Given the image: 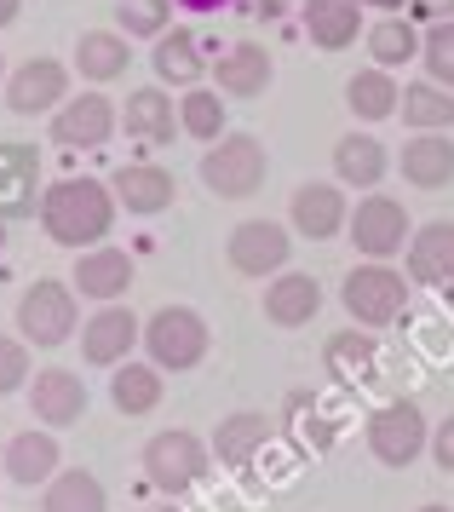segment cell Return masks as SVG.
I'll return each instance as SVG.
<instances>
[{
	"label": "cell",
	"mask_w": 454,
	"mask_h": 512,
	"mask_svg": "<svg viewBox=\"0 0 454 512\" xmlns=\"http://www.w3.org/2000/svg\"><path fill=\"white\" fill-rule=\"evenodd\" d=\"M179 127L190 133V139L219 144V139H225V98L207 93V87H184V98H179Z\"/></svg>",
	"instance_id": "34"
},
{
	"label": "cell",
	"mask_w": 454,
	"mask_h": 512,
	"mask_svg": "<svg viewBox=\"0 0 454 512\" xmlns=\"http://www.w3.org/2000/svg\"><path fill=\"white\" fill-rule=\"evenodd\" d=\"M345 110L363 121V127H374V121H391L397 110H403V87L391 81V70H357L351 81H345Z\"/></svg>",
	"instance_id": "26"
},
{
	"label": "cell",
	"mask_w": 454,
	"mask_h": 512,
	"mask_svg": "<svg viewBox=\"0 0 454 512\" xmlns=\"http://www.w3.org/2000/svg\"><path fill=\"white\" fill-rule=\"evenodd\" d=\"M409 288L414 282L403 271H391L386 259H363V265H351V277L340 282V305L351 311V323L357 328H391L403 317V305H409Z\"/></svg>",
	"instance_id": "3"
},
{
	"label": "cell",
	"mask_w": 454,
	"mask_h": 512,
	"mask_svg": "<svg viewBox=\"0 0 454 512\" xmlns=\"http://www.w3.org/2000/svg\"><path fill=\"white\" fill-rule=\"evenodd\" d=\"M271 47H259V41H230L219 58H213V81H219V93L230 98H259L271 87Z\"/></svg>",
	"instance_id": "19"
},
{
	"label": "cell",
	"mask_w": 454,
	"mask_h": 512,
	"mask_svg": "<svg viewBox=\"0 0 454 512\" xmlns=\"http://www.w3.org/2000/svg\"><path fill=\"white\" fill-rule=\"evenodd\" d=\"M322 363L334 369V380L340 386H357V380H368V374L380 369V340H374V328H340L328 346H322Z\"/></svg>",
	"instance_id": "28"
},
{
	"label": "cell",
	"mask_w": 454,
	"mask_h": 512,
	"mask_svg": "<svg viewBox=\"0 0 454 512\" xmlns=\"http://www.w3.org/2000/svg\"><path fill=\"white\" fill-rule=\"evenodd\" d=\"M173 6H184V12H196V18H207V12H230L236 0H173Z\"/></svg>",
	"instance_id": "41"
},
{
	"label": "cell",
	"mask_w": 454,
	"mask_h": 512,
	"mask_svg": "<svg viewBox=\"0 0 454 512\" xmlns=\"http://www.w3.org/2000/svg\"><path fill=\"white\" fill-rule=\"evenodd\" d=\"M121 127H127V139H144V144H173V98L161 93V87H138L127 93L121 104Z\"/></svg>",
	"instance_id": "30"
},
{
	"label": "cell",
	"mask_w": 454,
	"mask_h": 512,
	"mask_svg": "<svg viewBox=\"0 0 454 512\" xmlns=\"http://www.w3.org/2000/svg\"><path fill=\"white\" fill-rule=\"evenodd\" d=\"M271 438V415H259V409H236L213 426V461L219 466H248L259 449Z\"/></svg>",
	"instance_id": "25"
},
{
	"label": "cell",
	"mask_w": 454,
	"mask_h": 512,
	"mask_svg": "<svg viewBox=\"0 0 454 512\" xmlns=\"http://www.w3.org/2000/svg\"><path fill=\"white\" fill-rule=\"evenodd\" d=\"M368 455L380 466H391V472H403V466H414L426 449H432V426H426V409L414 403V397H391V403H380L374 415H368Z\"/></svg>",
	"instance_id": "5"
},
{
	"label": "cell",
	"mask_w": 454,
	"mask_h": 512,
	"mask_svg": "<svg viewBox=\"0 0 454 512\" xmlns=\"http://www.w3.org/2000/svg\"><path fill=\"white\" fill-rule=\"evenodd\" d=\"M420 64H426V75L437 87L454 93V18H443V24H432L420 35Z\"/></svg>",
	"instance_id": "37"
},
{
	"label": "cell",
	"mask_w": 454,
	"mask_h": 512,
	"mask_svg": "<svg viewBox=\"0 0 454 512\" xmlns=\"http://www.w3.org/2000/svg\"><path fill=\"white\" fill-rule=\"evenodd\" d=\"M207 346H213V334H207V317L196 305H161L156 317H144V357L156 363L161 374H190L202 369Z\"/></svg>",
	"instance_id": "2"
},
{
	"label": "cell",
	"mask_w": 454,
	"mask_h": 512,
	"mask_svg": "<svg viewBox=\"0 0 454 512\" xmlns=\"http://www.w3.org/2000/svg\"><path fill=\"white\" fill-rule=\"evenodd\" d=\"M138 340H144V323H138L121 300L98 305L87 323H81V357H87L92 369H115V363H127Z\"/></svg>",
	"instance_id": "12"
},
{
	"label": "cell",
	"mask_w": 454,
	"mask_h": 512,
	"mask_svg": "<svg viewBox=\"0 0 454 512\" xmlns=\"http://www.w3.org/2000/svg\"><path fill=\"white\" fill-rule=\"evenodd\" d=\"M0 478H6V443H0Z\"/></svg>",
	"instance_id": "47"
},
{
	"label": "cell",
	"mask_w": 454,
	"mask_h": 512,
	"mask_svg": "<svg viewBox=\"0 0 454 512\" xmlns=\"http://www.w3.org/2000/svg\"><path fill=\"white\" fill-rule=\"evenodd\" d=\"M207 41L196 29H167L156 47H150V64H156L161 81H173V87H196L207 75Z\"/></svg>",
	"instance_id": "24"
},
{
	"label": "cell",
	"mask_w": 454,
	"mask_h": 512,
	"mask_svg": "<svg viewBox=\"0 0 454 512\" xmlns=\"http://www.w3.org/2000/svg\"><path fill=\"white\" fill-rule=\"evenodd\" d=\"M6 75H12V70H6V52H0V87H6Z\"/></svg>",
	"instance_id": "46"
},
{
	"label": "cell",
	"mask_w": 454,
	"mask_h": 512,
	"mask_svg": "<svg viewBox=\"0 0 454 512\" xmlns=\"http://www.w3.org/2000/svg\"><path fill=\"white\" fill-rule=\"evenodd\" d=\"M75 323H81V311H75V282H29L18 294V334L29 340V346H64L69 334H75Z\"/></svg>",
	"instance_id": "7"
},
{
	"label": "cell",
	"mask_w": 454,
	"mask_h": 512,
	"mask_svg": "<svg viewBox=\"0 0 454 512\" xmlns=\"http://www.w3.org/2000/svg\"><path fill=\"white\" fill-rule=\"evenodd\" d=\"M64 472V449H58V438H52V426H41V432H18V438L6 443V478L23 489L35 484H52Z\"/></svg>",
	"instance_id": "21"
},
{
	"label": "cell",
	"mask_w": 454,
	"mask_h": 512,
	"mask_svg": "<svg viewBox=\"0 0 454 512\" xmlns=\"http://www.w3.org/2000/svg\"><path fill=\"white\" fill-rule=\"evenodd\" d=\"M144 478L161 489V495H184L207 478V461H213V443H202L190 426H173V432H156L144 443Z\"/></svg>",
	"instance_id": "6"
},
{
	"label": "cell",
	"mask_w": 454,
	"mask_h": 512,
	"mask_svg": "<svg viewBox=\"0 0 454 512\" xmlns=\"http://www.w3.org/2000/svg\"><path fill=\"white\" fill-rule=\"evenodd\" d=\"M259 12H265V18H282V12H288V0H265Z\"/></svg>",
	"instance_id": "43"
},
{
	"label": "cell",
	"mask_w": 454,
	"mask_h": 512,
	"mask_svg": "<svg viewBox=\"0 0 454 512\" xmlns=\"http://www.w3.org/2000/svg\"><path fill=\"white\" fill-rule=\"evenodd\" d=\"M29 392V340L23 334H0V397Z\"/></svg>",
	"instance_id": "38"
},
{
	"label": "cell",
	"mask_w": 454,
	"mask_h": 512,
	"mask_svg": "<svg viewBox=\"0 0 454 512\" xmlns=\"http://www.w3.org/2000/svg\"><path fill=\"white\" fill-rule=\"evenodd\" d=\"M167 12H173V0H115V29L127 41H161Z\"/></svg>",
	"instance_id": "36"
},
{
	"label": "cell",
	"mask_w": 454,
	"mask_h": 512,
	"mask_svg": "<svg viewBox=\"0 0 454 512\" xmlns=\"http://www.w3.org/2000/svg\"><path fill=\"white\" fill-rule=\"evenodd\" d=\"M420 512H449V507H420Z\"/></svg>",
	"instance_id": "48"
},
{
	"label": "cell",
	"mask_w": 454,
	"mask_h": 512,
	"mask_svg": "<svg viewBox=\"0 0 454 512\" xmlns=\"http://www.w3.org/2000/svg\"><path fill=\"white\" fill-rule=\"evenodd\" d=\"M322 311V282L311 271H276L265 288V317L276 328H305Z\"/></svg>",
	"instance_id": "22"
},
{
	"label": "cell",
	"mask_w": 454,
	"mask_h": 512,
	"mask_svg": "<svg viewBox=\"0 0 454 512\" xmlns=\"http://www.w3.org/2000/svg\"><path fill=\"white\" fill-rule=\"evenodd\" d=\"M368 52L380 70H397V64L420 58V35H414L409 18H380V24H368Z\"/></svg>",
	"instance_id": "35"
},
{
	"label": "cell",
	"mask_w": 454,
	"mask_h": 512,
	"mask_svg": "<svg viewBox=\"0 0 454 512\" xmlns=\"http://www.w3.org/2000/svg\"><path fill=\"white\" fill-rule=\"evenodd\" d=\"M115 202L133 213V219H156V213L173 208V196H179V185H173V173L156 162H127L121 173L110 179Z\"/></svg>",
	"instance_id": "17"
},
{
	"label": "cell",
	"mask_w": 454,
	"mask_h": 512,
	"mask_svg": "<svg viewBox=\"0 0 454 512\" xmlns=\"http://www.w3.org/2000/svg\"><path fill=\"white\" fill-rule=\"evenodd\" d=\"M58 104H69V64L29 58V64L6 75V110L12 116H52Z\"/></svg>",
	"instance_id": "11"
},
{
	"label": "cell",
	"mask_w": 454,
	"mask_h": 512,
	"mask_svg": "<svg viewBox=\"0 0 454 512\" xmlns=\"http://www.w3.org/2000/svg\"><path fill=\"white\" fill-rule=\"evenodd\" d=\"M127 64H133V47H127L121 29H87V35L75 41V70H81V81H92V87L127 75Z\"/></svg>",
	"instance_id": "27"
},
{
	"label": "cell",
	"mask_w": 454,
	"mask_h": 512,
	"mask_svg": "<svg viewBox=\"0 0 454 512\" xmlns=\"http://www.w3.org/2000/svg\"><path fill=\"white\" fill-rule=\"evenodd\" d=\"M288 219H294V231L305 242H328V236H345L351 225V202H345L340 179L334 185H322V179H305L294 190V202H288Z\"/></svg>",
	"instance_id": "14"
},
{
	"label": "cell",
	"mask_w": 454,
	"mask_h": 512,
	"mask_svg": "<svg viewBox=\"0 0 454 512\" xmlns=\"http://www.w3.org/2000/svg\"><path fill=\"white\" fill-rule=\"evenodd\" d=\"M115 190L104 179H81V173H69V179H52L41 190V231L58 242V248H75V254H87L98 248L104 236L115 231Z\"/></svg>",
	"instance_id": "1"
},
{
	"label": "cell",
	"mask_w": 454,
	"mask_h": 512,
	"mask_svg": "<svg viewBox=\"0 0 454 512\" xmlns=\"http://www.w3.org/2000/svg\"><path fill=\"white\" fill-rule=\"evenodd\" d=\"M409 282L420 288H454V219H432L409 236Z\"/></svg>",
	"instance_id": "18"
},
{
	"label": "cell",
	"mask_w": 454,
	"mask_h": 512,
	"mask_svg": "<svg viewBox=\"0 0 454 512\" xmlns=\"http://www.w3.org/2000/svg\"><path fill=\"white\" fill-rule=\"evenodd\" d=\"M6 225H12V219H0V254H6Z\"/></svg>",
	"instance_id": "45"
},
{
	"label": "cell",
	"mask_w": 454,
	"mask_h": 512,
	"mask_svg": "<svg viewBox=\"0 0 454 512\" xmlns=\"http://www.w3.org/2000/svg\"><path fill=\"white\" fill-rule=\"evenodd\" d=\"M432 461L437 472H454V415H443V426L432 432Z\"/></svg>",
	"instance_id": "39"
},
{
	"label": "cell",
	"mask_w": 454,
	"mask_h": 512,
	"mask_svg": "<svg viewBox=\"0 0 454 512\" xmlns=\"http://www.w3.org/2000/svg\"><path fill=\"white\" fill-rule=\"evenodd\" d=\"M18 12H23V0H0V29L18 24Z\"/></svg>",
	"instance_id": "42"
},
{
	"label": "cell",
	"mask_w": 454,
	"mask_h": 512,
	"mask_svg": "<svg viewBox=\"0 0 454 512\" xmlns=\"http://www.w3.org/2000/svg\"><path fill=\"white\" fill-rule=\"evenodd\" d=\"M386 167H391V156L374 133H345V139L334 144V179H340V185L374 190L386 179Z\"/></svg>",
	"instance_id": "29"
},
{
	"label": "cell",
	"mask_w": 454,
	"mask_h": 512,
	"mask_svg": "<svg viewBox=\"0 0 454 512\" xmlns=\"http://www.w3.org/2000/svg\"><path fill=\"white\" fill-rule=\"evenodd\" d=\"M414 18H426V24H443V18H454V0H409Z\"/></svg>",
	"instance_id": "40"
},
{
	"label": "cell",
	"mask_w": 454,
	"mask_h": 512,
	"mask_svg": "<svg viewBox=\"0 0 454 512\" xmlns=\"http://www.w3.org/2000/svg\"><path fill=\"white\" fill-rule=\"evenodd\" d=\"M202 185L219 196V202H248L253 190L265 185V173H271V156H265V144L253 139V133H225L219 144H207L202 150Z\"/></svg>",
	"instance_id": "4"
},
{
	"label": "cell",
	"mask_w": 454,
	"mask_h": 512,
	"mask_svg": "<svg viewBox=\"0 0 454 512\" xmlns=\"http://www.w3.org/2000/svg\"><path fill=\"white\" fill-rule=\"evenodd\" d=\"M115 127H121V110H115L104 93H75L69 104L52 110V127H46V139L64 144V150H98V144L115 139Z\"/></svg>",
	"instance_id": "10"
},
{
	"label": "cell",
	"mask_w": 454,
	"mask_h": 512,
	"mask_svg": "<svg viewBox=\"0 0 454 512\" xmlns=\"http://www.w3.org/2000/svg\"><path fill=\"white\" fill-rule=\"evenodd\" d=\"M69 282H75V294H81V300L115 305L121 294H127V288H133V259H127V248H110V242H98V248H87V254L75 259Z\"/></svg>",
	"instance_id": "16"
},
{
	"label": "cell",
	"mask_w": 454,
	"mask_h": 512,
	"mask_svg": "<svg viewBox=\"0 0 454 512\" xmlns=\"http://www.w3.org/2000/svg\"><path fill=\"white\" fill-rule=\"evenodd\" d=\"M299 24L317 52H345L363 35V6L357 0H299Z\"/></svg>",
	"instance_id": "20"
},
{
	"label": "cell",
	"mask_w": 454,
	"mask_h": 512,
	"mask_svg": "<svg viewBox=\"0 0 454 512\" xmlns=\"http://www.w3.org/2000/svg\"><path fill=\"white\" fill-rule=\"evenodd\" d=\"M397 167H403V179L420 185V190L454 185V139H449V133H414V139L403 144Z\"/></svg>",
	"instance_id": "23"
},
{
	"label": "cell",
	"mask_w": 454,
	"mask_h": 512,
	"mask_svg": "<svg viewBox=\"0 0 454 512\" xmlns=\"http://www.w3.org/2000/svg\"><path fill=\"white\" fill-rule=\"evenodd\" d=\"M29 415L52 426V432H64V426H81L87 415V386H81V374L75 369H41L29 380Z\"/></svg>",
	"instance_id": "15"
},
{
	"label": "cell",
	"mask_w": 454,
	"mask_h": 512,
	"mask_svg": "<svg viewBox=\"0 0 454 512\" xmlns=\"http://www.w3.org/2000/svg\"><path fill=\"white\" fill-rule=\"evenodd\" d=\"M403 121H409L414 133H449L454 127V93L437 87L432 75H426V81H409V87H403Z\"/></svg>",
	"instance_id": "33"
},
{
	"label": "cell",
	"mask_w": 454,
	"mask_h": 512,
	"mask_svg": "<svg viewBox=\"0 0 454 512\" xmlns=\"http://www.w3.org/2000/svg\"><path fill=\"white\" fill-rule=\"evenodd\" d=\"M345 236H351V248H357L363 259H391V254H403V242L414 236V225H409V213H403V202L368 190L363 202L351 208Z\"/></svg>",
	"instance_id": "9"
},
{
	"label": "cell",
	"mask_w": 454,
	"mask_h": 512,
	"mask_svg": "<svg viewBox=\"0 0 454 512\" xmlns=\"http://www.w3.org/2000/svg\"><path fill=\"white\" fill-rule=\"evenodd\" d=\"M41 213V150L23 139H0V219Z\"/></svg>",
	"instance_id": "13"
},
{
	"label": "cell",
	"mask_w": 454,
	"mask_h": 512,
	"mask_svg": "<svg viewBox=\"0 0 454 512\" xmlns=\"http://www.w3.org/2000/svg\"><path fill=\"white\" fill-rule=\"evenodd\" d=\"M357 6H380V12H397L403 0H357Z\"/></svg>",
	"instance_id": "44"
},
{
	"label": "cell",
	"mask_w": 454,
	"mask_h": 512,
	"mask_svg": "<svg viewBox=\"0 0 454 512\" xmlns=\"http://www.w3.org/2000/svg\"><path fill=\"white\" fill-rule=\"evenodd\" d=\"M288 254H294V231L276 225V219H242L236 231L225 236V259L236 277H276L288 271Z\"/></svg>",
	"instance_id": "8"
},
{
	"label": "cell",
	"mask_w": 454,
	"mask_h": 512,
	"mask_svg": "<svg viewBox=\"0 0 454 512\" xmlns=\"http://www.w3.org/2000/svg\"><path fill=\"white\" fill-rule=\"evenodd\" d=\"M110 403L121 409L127 420L138 415H156V403H161V369L156 363H115L110 369Z\"/></svg>",
	"instance_id": "31"
},
{
	"label": "cell",
	"mask_w": 454,
	"mask_h": 512,
	"mask_svg": "<svg viewBox=\"0 0 454 512\" xmlns=\"http://www.w3.org/2000/svg\"><path fill=\"white\" fill-rule=\"evenodd\" d=\"M41 512H110V495L87 466H64L52 484H41Z\"/></svg>",
	"instance_id": "32"
}]
</instances>
